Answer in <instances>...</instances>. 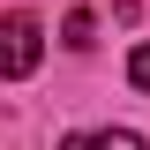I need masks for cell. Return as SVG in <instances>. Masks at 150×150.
Returning a JSON list of instances; mask_svg holds the SVG:
<instances>
[{"label": "cell", "instance_id": "3", "mask_svg": "<svg viewBox=\"0 0 150 150\" xmlns=\"http://www.w3.org/2000/svg\"><path fill=\"white\" fill-rule=\"evenodd\" d=\"M128 83H135V90H150V45H135V53H128Z\"/></svg>", "mask_w": 150, "mask_h": 150}, {"label": "cell", "instance_id": "2", "mask_svg": "<svg viewBox=\"0 0 150 150\" xmlns=\"http://www.w3.org/2000/svg\"><path fill=\"white\" fill-rule=\"evenodd\" d=\"M60 150H143V135H128V128H90V135H68Z\"/></svg>", "mask_w": 150, "mask_h": 150}, {"label": "cell", "instance_id": "1", "mask_svg": "<svg viewBox=\"0 0 150 150\" xmlns=\"http://www.w3.org/2000/svg\"><path fill=\"white\" fill-rule=\"evenodd\" d=\"M38 60H45V30H38V15H0V83L38 75Z\"/></svg>", "mask_w": 150, "mask_h": 150}]
</instances>
